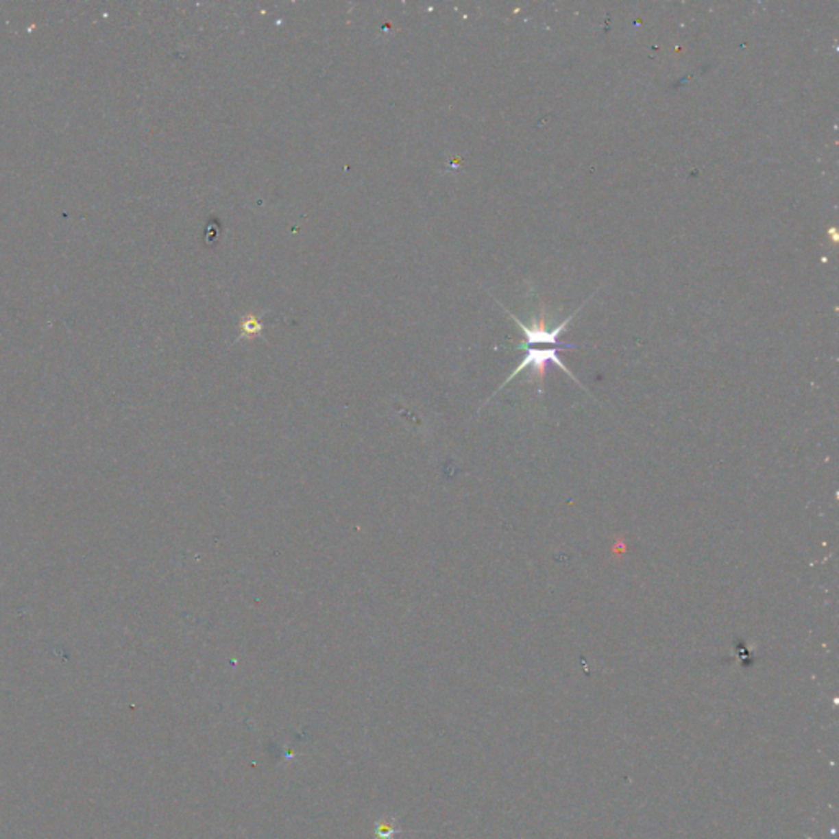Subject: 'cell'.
<instances>
[{"instance_id": "6da1fadb", "label": "cell", "mask_w": 839, "mask_h": 839, "mask_svg": "<svg viewBox=\"0 0 839 839\" xmlns=\"http://www.w3.org/2000/svg\"><path fill=\"white\" fill-rule=\"evenodd\" d=\"M523 350H526V352H524L522 363H520L518 366H517V369H515V371L511 372L509 377H507L505 382H503L500 387L495 390V392L492 393V397L495 396V393H498V390H502L507 384L511 382V380H513L515 377L522 374L524 369H531V376L536 377V380H539V385H541V384H543L544 374H546V369H548L549 364H556V366L559 367L561 371H564L566 374H568L570 379L574 380V382H577L582 389H585L584 385L581 384V380H579L577 377L574 376L572 372H570V369L566 366L564 363H562L561 358H559V354H557V351L566 350V348L549 346V348H523ZM492 397H490V398H492Z\"/></svg>"}, {"instance_id": "7a4b0ae2", "label": "cell", "mask_w": 839, "mask_h": 839, "mask_svg": "<svg viewBox=\"0 0 839 839\" xmlns=\"http://www.w3.org/2000/svg\"><path fill=\"white\" fill-rule=\"evenodd\" d=\"M581 308H577V312H574L572 315H569V317L566 318L564 321H561L559 325L555 326V328H546V325H544V318H543L544 312H543V308H541L539 320H538V318H533V325L531 326L524 325V323L520 321L513 313L507 312V313H509V317L515 323H517V325L520 326V330H522L523 335H524V341L518 346V350H522V348H526V346H531V345H546V346H559V348H577V345H559V335L562 333V331H566V328H568V326H569V323L572 321V318L576 317V315L579 313V310H581Z\"/></svg>"}, {"instance_id": "3957f363", "label": "cell", "mask_w": 839, "mask_h": 839, "mask_svg": "<svg viewBox=\"0 0 839 839\" xmlns=\"http://www.w3.org/2000/svg\"><path fill=\"white\" fill-rule=\"evenodd\" d=\"M264 333V323L261 313H247L241 317L240 320V335H238L236 341L241 339H253L263 338Z\"/></svg>"}, {"instance_id": "277c9868", "label": "cell", "mask_w": 839, "mask_h": 839, "mask_svg": "<svg viewBox=\"0 0 839 839\" xmlns=\"http://www.w3.org/2000/svg\"><path fill=\"white\" fill-rule=\"evenodd\" d=\"M376 833L379 839H392V834L396 833V829H393V823L390 820H385L384 823H377Z\"/></svg>"}]
</instances>
